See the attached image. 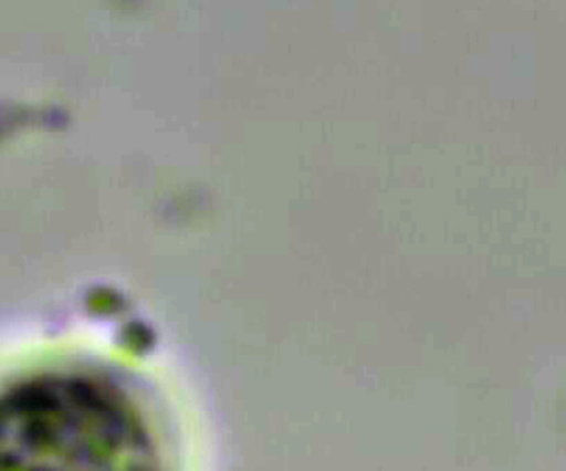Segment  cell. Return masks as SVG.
I'll list each match as a JSON object with an SVG mask.
<instances>
[{
  "mask_svg": "<svg viewBox=\"0 0 566 471\" xmlns=\"http://www.w3.org/2000/svg\"><path fill=\"white\" fill-rule=\"evenodd\" d=\"M0 471H171L170 451L132 378L59 365L0 381Z\"/></svg>",
  "mask_w": 566,
  "mask_h": 471,
  "instance_id": "obj_1",
  "label": "cell"
}]
</instances>
